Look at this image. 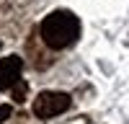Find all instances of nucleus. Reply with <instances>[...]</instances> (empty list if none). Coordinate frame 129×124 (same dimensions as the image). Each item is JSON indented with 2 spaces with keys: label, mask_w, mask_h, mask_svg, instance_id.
Listing matches in <instances>:
<instances>
[{
  "label": "nucleus",
  "mask_w": 129,
  "mask_h": 124,
  "mask_svg": "<svg viewBox=\"0 0 129 124\" xmlns=\"http://www.w3.org/2000/svg\"><path fill=\"white\" fill-rule=\"evenodd\" d=\"M10 114H13V109H10L8 103H3V106H0V124L8 121V119H10Z\"/></svg>",
  "instance_id": "39448f33"
},
{
  "label": "nucleus",
  "mask_w": 129,
  "mask_h": 124,
  "mask_svg": "<svg viewBox=\"0 0 129 124\" xmlns=\"http://www.w3.org/2000/svg\"><path fill=\"white\" fill-rule=\"evenodd\" d=\"M10 90H13V101L23 103V101H26V90H28V85H26L23 80H18V83H16V85L10 88Z\"/></svg>",
  "instance_id": "20e7f679"
},
{
  "label": "nucleus",
  "mask_w": 129,
  "mask_h": 124,
  "mask_svg": "<svg viewBox=\"0 0 129 124\" xmlns=\"http://www.w3.org/2000/svg\"><path fill=\"white\" fill-rule=\"evenodd\" d=\"M21 67H23V62L16 54L0 59V90H10L21 80Z\"/></svg>",
  "instance_id": "7ed1b4c3"
},
{
  "label": "nucleus",
  "mask_w": 129,
  "mask_h": 124,
  "mask_svg": "<svg viewBox=\"0 0 129 124\" xmlns=\"http://www.w3.org/2000/svg\"><path fill=\"white\" fill-rule=\"evenodd\" d=\"M72 98L62 90H41L39 96L34 98V114L39 119H52V116H59L70 109Z\"/></svg>",
  "instance_id": "f03ea898"
},
{
  "label": "nucleus",
  "mask_w": 129,
  "mask_h": 124,
  "mask_svg": "<svg viewBox=\"0 0 129 124\" xmlns=\"http://www.w3.org/2000/svg\"><path fill=\"white\" fill-rule=\"evenodd\" d=\"M39 34L49 49H64L78 41L80 36V21L70 10H54L49 13L39 26Z\"/></svg>",
  "instance_id": "f257e3e1"
}]
</instances>
